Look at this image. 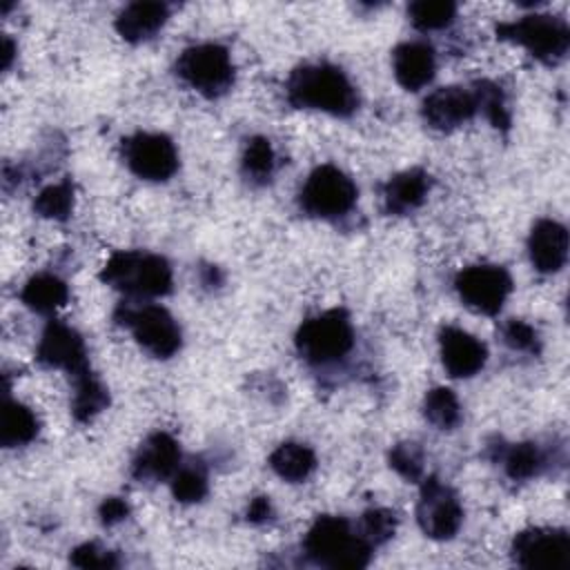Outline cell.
I'll return each instance as SVG.
<instances>
[{
    "instance_id": "obj_22",
    "label": "cell",
    "mask_w": 570,
    "mask_h": 570,
    "mask_svg": "<svg viewBox=\"0 0 570 570\" xmlns=\"http://www.w3.org/2000/svg\"><path fill=\"white\" fill-rule=\"evenodd\" d=\"M269 468L287 483H301L316 470V454L309 445L285 441L269 454Z\"/></svg>"
},
{
    "instance_id": "obj_36",
    "label": "cell",
    "mask_w": 570,
    "mask_h": 570,
    "mask_svg": "<svg viewBox=\"0 0 570 570\" xmlns=\"http://www.w3.org/2000/svg\"><path fill=\"white\" fill-rule=\"evenodd\" d=\"M127 514H129V505H127V501L120 499V497H109V499H105V501L100 503V508H98V517H100V521H102L105 525L120 523L122 519H127Z\"/></svg>"
},
{
    "instance_id": "obj_27",
    "label": "cell",
    "mask_w": 570,
    "mask_h": 570,
    "mask_svg": "<svg viewBox=\"0 0 570 570\" xmlns=\"http://www.w3.org/2000/svg\"><path fill=\"white\" fill-rule=\"evenodd\" d=\"M423 416L436 430H454L461 423V403L450 387H432L423 399Z\"/></svg>"
},
{
    "instance_id": "obj_3",
    "label": "cell",
    "mask_w": 570,
    "mask_h": 570,
    "mask_svg": "<svg viewBox=\"0 0 570 570\" xmlns=\"http://www.w3.org/2000/svg\"><path fill=\"white\" fill-rule=\"evenodd\" d=\"M100 281L129 296H165L171 292L174 274L167 258L138 249L114 252L100 272Z\"/></svg>"
},
{
    "instance_id": "obj_13",
    "label": "cell",
    "mask_w": 570,
    "mask_h": 570,
    "mask_svg": "<svg viewBox=\"0 0 570 570\" xmlns=\"http://www.w3.org/2000/svg\"><path fill=\"white\" fill-rule=\"evenodd\" d=\"M36 361L49 370H65L71 379L91 370L82 336L62 321H49L36 347Z\"/></svg>"
},
{
    "instance_id": "obj_38",
    "label": "cell",
    "mask_w": 570,
    "mask_h": 570,
    "mask_svg": "<svg viewBox=\"0 0 570 570\" xmlns=\"http://www.w3.org/2000/svg\"><path fill=\"white\" fill-rule=\"evenodd\" d=\"M13 51H16L13 42H11L9 38H2V67H4V69H9V67H11V60H13Z\"/></svg>"
},
{
    "instance_id": "obj_7",
    "label": "cell",
    "mask_w": 570,
    "mask_h": 570,
    "mask_svg": "<svg viewBox=\"0 0 570 570\" xmlns=\"http://www.w3.org/2000/svg\"><path fill=\"white\" fill-rule=\"evenodd\" d=\"M358 198V189L354 180L338 169L336 165H318L305 178L298 191V207L312 216L323 220H334L354 209Z\"/></svg>"
},
{
    "instance_id": "obj_29",
    "label": "cell",
    "mask_w": 570,
    "mask_h": 570,
    "mask_svg": "<svg viewBox=\"0 0 570 570\" xmlns=\"http://www.w3.org/2000/svg\"><path fill=\"white\" fill-rule=\"evenodd\" d=\"M33 212L49 220H67L73 212V185L71 180H60L47 185L33 200Z\"/></svg>"
},
{
    "instance_id": "obj_31",
    "label": "cell",
    "mask_w": 570,
    "mask_h": 570,
    "mask_svg": "<svg viewBox=\"0 0 570 570\" xmlns=\"http://www.w3.org/2000/svg\"><path fill=\"white\" fill-rule=\"evenodd\" d=\"M456 16V4L450 0H416L407 7V18L419 31H436L448 27Z\"/></svg>"
},
{
    "instance_id": "obj_25",
    "label": "cell",
    "mask_w": 570,
    "mask_h": 570,
    "mask_svg": "<svg viewBox=\"0 0 570 570\" xmlns=\"http://www.w3.org/2000/svg\"><path fill=\"white\" fill-rule=\"evenodd\" d=\"M499 461L512 481H530L539 476L548 463L546 454L537 443L523 441V443H512L499 452Z\"/></svg>"
},
{
    "instance_id": "obj_28",
    "label": "cell",
    "mask_w": 570,
    "mask_h": 570,
    "mask_svg": "<svg viewBox=\"0 0 570 570\" xmlns=\"http://www.w3.org/2000/svg\"><path fill=\"white\" fill-rule=\"evenodd\" d=\"M171 494L180 503H198L207 497L209 481L207 472L200 463H180L178 470L171 474Z\"/></svg>"
},
{
    "instance_id": "obj_6",
    "label": "cell",
    "mask_w": 570,
    "mask_h": 570,
    "mask_svg": "<svg viewBox=\"0 0 570 570\" xmlns=\"http://www.w3.org/2000/svg\"><path fill=\"white\" fill-rule=\"evenodd\" d=\"M176 76L205 98L225 96L236 78L229 51L218 42L191 45L176 58Z\"/></svg>"
},
{
    "instance_id": "obj_23",
    "label": "cell",
    "mask_w": 570,
    "mask_h": 570,
    "mask_svg": "<svg viewBox=\"0 0 570 570\" xmlns=\"http://www.w3.org/2000/svg\"><path fill=\"white\" fill-rule=\"evenodd\" d=\"M40 423L33 410L20 401L4 399L2 423H0V443L4 448H20L31 443L38 436Z\"/></svg>"
},
{
    "instance_id": "obj_37",
    "label": "cell",
    "mask_w": 570,
    "mask_h": 570,
    "mask_svg": "<svg viewBox=\"0 0 570 570\" xmlns=\"http://www.w3.org/2000/svg\"><path fill=\"white\" fill-rule=\"evenodd\" d=\"M272 517H274V508H272L269 497H256V499H252V503H249V508H247V521H249V523L261 525V523H267Z\"/></svg>"
},
{
    "instance_id": "obj_35",
    "label": "cell",
    "mask_w": 570,
    "mask_h": 570,
    "mask_svg": "<svg viewBox=\"0 0 570 570\" xmlns=\"http://www.w3.org/2000/svg\"><path fill=\"white\" fill-rule=\"evenodd\" d=\"M69 561L76 568H85V570H91V568H116L118 566L116 552H111L107 548H100L98 543H80L78 548L71 550Z\"/></svg>"
},
{
    "instance_id": "obj_32",
    "label": "cell",
    "mask_w": 570,
    "mask_h": 570,
    "mask_svg": "<svg viewBox=\"0 0 570 570\" xmlns=\"http://www.w3.org/2000/svg\"><path fill=\"white\" fill-rule=\"evenodd\" d=\"M396 523H399L396 512H392L387 508H370L361 514L356 532L365 543L376 548V546H383L385 541H390L394 537Z\"/></svg>"
},
{
    "instance_id": "obj_4",
    "label": "cell",
    "mask_w": 570,
    "mask_h": 570,
    "mask_svg": "<svg viewBox=\"0 0 570 570\" xmlns=\"http://www.w3.org/2000/svg\"><path fill=\"white\" fill-rule=\"evenodd\" d=\"M296 352L312 365H330L354 347V327L345 309H327L305 318L294 336Z\"/></svg>"
},
{
    "instance_id": "obj_5",
    "label": "cell",
    "mask_w": 570,
    "mask_h": 570,
    "mask_svg": "<svg viewBox=\"0 0 570 570\" xmlns=\"http://www.w3.org/2000/svg\"><path fill=\"white\" fill-rule=\"evenodd\" d=\"M497 38L523 47L532 58L557 65L570 49V27L563 18L550 13H528L497 24Z\"/></svg>"
},
{
    "instance_id": "obj_2",
    "label": "cell",
    "mask_w": 570,
    "mask_h": 570,
    "mask_svg": "<svg viewBox=\"0 0 570 570\" xmlns=\"http://www.w3.org/2000/svg\"><path fill=\"white\" fill-rule=\"evenodd\" d=\"M303 550L316 566L332 570H358L370 563L374 548L365 543L356 530H352L345 517L323 514L309 525L303 539Z\"/></svg>"
},
{
    "instance_id": "obj_11",
    "label": "cell",
    "mask_w": 570,
    "mask_h": 570,
    "mask_svg": "<svg viewBox=\"0 0 570 570\" xmlns=\"http://www.w3.org/2000/svg\"><path fill=\"white\" fill-rule=\"evenodd\" d=\"M454 289L465 307L485 316H494L501 312L505 298L512 292V278L501 265L479 263L456 274Z\"/></svg>"
},
{
    "instance_id": "obj_14",
    "label": "cell",
    "mask_w": 570,
    "mask_h": 570,
    "mask_svg": "<svg viewBox=\"0 0 570 570\" xmlns=\"http://www.w3.org/2000/svg\"><path fill=\"white\" fill-rule=\"evenodd\" d=\"M474 116H476V100L472 96V89H465L459 85L434 89L423 98V105H421L423 122L430 129L443 131V134L459 129Z\"/></svg>"
},
{
    "instance_id": "obj_12",
    "label": "cell",
    "mask_w": 570,
    "mask_h": 570,
    "mask_svg": "<svg viewBox=\"0 0 570 570\" xmlns=\"http://www.w3.org/2000/svg\"><path fill=\"white\" fill-rule=\"evenodd\" d=\"M517 566L534 570H563L570 566V534L563 528H525L512 539Z\"/></svg>"
},
{
    "instance_id": "obj_8",
    "label": "cell",
    "mask_w": 570,
    "mask_h": 570,
    "mask_svg": "<svg viewBox=\"0 0 570 570\" xmlns=\"http://www.w3.org/2000/svg\"><path fill=\"white\" fill-rule=\"evenodd\" d=\"M120 325L131 330L136 343L154 358H171L183 345V332L176 318L163 305H120L116 312Z\"/></svg>"
},
{
    "instance_id": "obj_1",
    "label": "cell",
    "mask_w": 570,
    "mask_h": 570,
    "mask_svg": "<svg viewBox=\"0 0 570 570\" xmlns=\"http://www.w3.org/2000/svg\"><path fill=\"white\" fill-rule=\"evenodd\" d=\"M287 102L296 109H314L336 118H350L358 109V91L345 71L330 62L296 67L285 80Z\"/></svg>"
},
{
    "instance_id": "obj_26",
    "label": "cell",
    "mask_w": 570,
    "mask_h": 570,
    "mask_svg": "<svg viewBox=\"0 0 570 570\" xmlns=\"http://www.w3.org/2000/svg\"><path fill=\"white\" fill-rule=\"evenodd\" d=\"M276 169V154L265 136H254L247 140L240 156V174L252 185H265L272 180Z\"/></svg>"
},
{
    "instance_id": "obj_33",
    "label": "cell",
    "mask_w": 570,
    "mask_h": 570,
    "mask_svg": "<svg viewBox=\"0 0 570 570\" xmlns=\"http://www.w3.org/2000/svg\"><path fill=\"white\" fill-rule=\"evenodd\" d=\"M390 468L401 474L405 481H419L423 479V450L414 441H401L390 450Z\"/></svg>"
},
{
    "instance_id": "obj_24",
    "label": "cell",
    "mask_w": 570,
    "mask_h": 570,
    "mask_svg": "<svg viewBox=\"0 0 570 570\" xmlns=\"http://www.w3.org/2000/svg\"><path fill=\"white\" fill-rule=\"evenodd\" d=\"M71 381H73L71 414L78 423H89L109 405V392L91 370L73 376Z\"/></svg>"
},
{
    "instance_id": "obj_15",
    "label": "cell",
    "mask_w": 570,
    "mask_h": 570,
    "mask_svg": "<svg viewBox=\"0 0 570 570\" xmlns=\"http://www.w3.org/2000/svg\"><path fill=\"white\" fill-rule=\"evenodd\" d=\"M439 354L445 372L454 379H470L488 363V347L470 332L445 325L439 332Z\"/></svg>"
},
{
    "instance_id": "obj_34",
    "label": "cell",
    "mask_w": 570,
    "mask_h": 570,
    "mask_svg": "<svg viewBox=\"0 0 570 570\" xmlns=\"http://www.w3.org/2000/svg\"><path fill=\"white\" fill-rule=\"evenodd\" d=\"M501 341L514 350V352H530V354H539L541 350V338L539 332L521 321V318H510L501 325Z\"/></svg>"
},
{
    "instance_id": "obj_16",
    "label": "cell",
    "mask_w": 570,
    "mask_h": 570,
    "mask_svg": "<svg viewBox=\"0 0 570 570\" xmlns=\"http://www.w3.org/2000/svg\"><path fill=\"white\" fill-rule=\"evenodd\" d=\"M180 465V445L167 432L149 434L134 454L131 474L138 481H165Z\"/></svg>"
},
{
    "instance_id": "obj_18",
    "label": "cell",
    "mask_w": 570,
    "mask_h": 570,
    "mask_svg": "<svg viewBox=\"0 0 570 570\" xmlns=\"http://www.w3.org/2000/svg\"><path fill=\"white\" fill-rule=\"evenodd\" d=\"M392 71L396 82L407 91L428 87L436 71V56L432 45L423 40H407L392 51Z\"/></svg>"
},
{
    "instance_id": "obj_9",
    "label": "cell",
    "mask_w": 570,
    "mask_h": 570,
    "mask_svg": "<svg viewBox=\"0 0 570 570\" xmlns=\"http://www.w3.org/2000/svg\"><path fill=\"white\" fill-rule=\"evenodd\" d=\"M120 154L134 176L149 183H165L178 171V149L167 134L136 131L122 138Z\"/></svg>"
},
{
    "instance_id": "obj_19",
    "label": "cell",
    "mask_w": 570,
    "mask_h": 570,
    "mask_svg": "<svg viewBox=\"0 0 570 570\" xmlns=\"http://www.w3.org/2000/svg\"><path fill=\"white\" fill-rule=\"evenodd\" d=\"M430 187L432 178L428 171L419 167L399 171L383 185V207L392 216H407L425 203Z\"/></svg>"
},
{
    "instance_id": "obj_20",
    "label": "cell",
    "mask_w": 570,
    "mask_h": 570,
    "mask_svg": "<svg viewBox=\"0 0 570 570\" xmlns=\"http://www.w3.org/2000/svg\"><path fill=\"white\" fill-rule=\"evenodd\" d=\"M169 20L165 2H131L116 16V31L127 42H145L154 38Z\"/></svg>"
},
{
    "instance_id": "obj_30",
    "label": "cell",
    "mask_w": 570,
    "mask_h": 570,
    "mask_svg": "<svg viewBox=\"0 0 570 570\" xmlns=\"http://www.w3.org/2000/svg\"><path fill=\"white\" fill-rule=\"evenodd\" d=\"M472 96L476 100V111H481L492 127L508 129L510 127V111L505 102V94L492 80H476L472 87Z\"/></svg>"
},
{
    "instance_id": "obj_21",
    "label": "cell",
    "mask_w": 570,
    "mask_h": 570,
    "mask_svg": "<svg viewBox=\"0 0 570 570\" xmlns=\"http://www.w3.org/2000/svg\"><path fill=\"white\" fill-rule=\"evenodd\" d=\"M20 301L36 314H53L69 301V287L56 274H36L20 289Z\"/></svg>"
},
{
    "instance_id": "obj_10",
    "label": "cell",
    "mask_w": 570,
    "mask_h": 570,
    "mask_svg": "<svg viewBox=\"0 0 570 570\" xmlns=\"http://www.w3.org/2000/svg\"><path fill=\"white\" fill-rule=\"evenodd\" d=\"M416 521L425 537L436 541L452 539L463 523V505L456 492L439 476H425L416 503Z\"/></svg>"
},
{
    "instance_id": "obj_17",
    "label": "cell",
    "mask_w": 570,
    "mask_h": 570,
    "mask_svg": "<svg viewBox=\"0 0 570 570\" xmlns=\"http://www.w3.org/2000/svg\"><path fill=\"white\" fill-rule=\"evenodd\" d=\"M528 256L537 272L557 274L568 261L566 225L552 218H539L528 236Z\"/></svg>"
}]
</instances>
